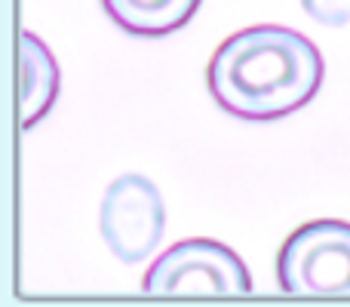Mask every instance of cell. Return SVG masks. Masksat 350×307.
Segmentation results:
<instances>
[{
    "label": "cell",
    "instance_id": "3",
    "mask_svg": "<svg viewBox=\"0 0 350 307\" xmlns=\"http://www.w3.org/2000/svg\"><path fill=\"white\" fill-rule=\"evenodd\" d=\"M286 295L350 298V222L320 218L295 228L277 255Z\"/></svg>",
    "mask_w": 350,
    "mask_h": 307
},
{
    "label": "cell",
    "instance_id": "2",
    "mask_svg": "<svg viewBox=\"0 0 350 307\" xmlns=\"http://www.w3.org/2000/svg\"><path fill=\"white\" fill-rule=\"evenodd\" d=\"M142 289L154 298H240L252 292V273L230 246L191 237L151 261Z\"/></svg>",
    "mask_w": 350,
    "mask_h": 307
},
{
    "label": "cell",
    "instance_id": "7",
    "mask_svg": "<svg viewBox=\"0 0 350 307\" xmlns=\"http://www.w3.org/2000/svg\"><path fill=\"white\" fill-rule=\"evenodd\" d=\"M304 12L326 28H345L350 25V0H301Z\"/></svg>",
    "mask_w": 350,
    "mask_h": 307
},
{
    "label": "cell",
    "instance_id": "1",
    "mask_svg": "<svg viewBox=\"0 0 350 307\" xmlns=\"http://www.w3.org/2000/svg\"><path fill=\"white\" fill-rule=\"evenodd\" d=\"M320 49L286 25H249L224 37L206 65L209 96L237 120H283L323 86Z\"/></svg>",
    "mask_w": 350,
    "mask_h": 307
},
{
    "label": "cell",
    "instance_id": "4",
    "mask_svg": "<svg viewBox=\"0 0 350 307\" xmlns=\"http://www.w3.org/2000/svg\"><path fill=\"white\" fill-rule=\"evenodd\" d=\"M98 230L117 261H148L166 234V203L157 185L139 172L114 178L98 206Z\"/></svg>",
    "mask_w": 350,
    "mask_h": 307
},
{
    "label": "cell",
    "instance_id": "5",
    "mask_svg": "<svg viewBox=\"0 0 350 307\" xmlns=\"http://www.w3.org/2000/svg\"><path fill=\"white\" fill-rule=\"evenodd\" d=\"M59 62L37 34L25 31L18 37V123L34 129L53 111L59 98Z\"/></svg>",
    "mask_w": 350,
    "mask_h": 307
},
{
    "label": "cell",
    "instance_id": "6",
    "mask_svg": "<svg viewBox=\"0 0 350 307\" xmlns=\"http://www.w3.org/2000/svg\"><path fill=\"white\" fill-rule=\"evenodd\" d=\"M203 0H102L108 18L133 37H166L197 16Z\"/></svg>",
    "mask_w": 350,
    "mask_h": 307
}]
</instances>
